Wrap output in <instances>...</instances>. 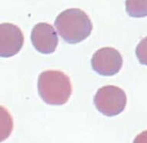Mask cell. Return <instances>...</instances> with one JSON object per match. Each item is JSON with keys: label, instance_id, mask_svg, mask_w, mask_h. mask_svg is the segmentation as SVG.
<instances>
[{"label": "cell", "instance_id": "obj_1", "mask_svg": "<svg viewBox=\"0 0 147 143\" xmlns=\"http://www.w3.org/2000/svg\"><path fill=\"white\" fill-rule=\"evenodd\" d=\"M55 25L60 36L70 44L84 41L93 29L89 16L80 9H68L61 12L55 19Z\"/></svg>", "mask_w": 147, "mask_h": 143}, {"label": "cell", "instance_id": "obj_10", "mask_svg": "<svg viewBox=\"0 0 147 143\" xmlns=\"http://www.w3.org/2000/svg\"><path fill=\"white\" fill-rule=\"evenodd\" d=\"M133 143H147V130L142 131L136 136Z\"/></svg>", "mask_w": 147, "mask_h": 143}, {"label": "cell", "instance_id": "obj_7", "mask_svg": "<svg viewBox=\"0 0 147 143\" xmlns=\"http://www.w3.org/2000/svg\"><path fill=\"white\" fill-rule=\"evenodd\" d=\"M13 128V118L11 114L6 108L0 106V143L11 136Z\"/></svg>", "mask_w": 147, "mask_h": 143}, {"label": "cell", "instance_id": "obj_6", "mask_svg": "<svg viewBox=\"0 0 147 143\" xmlns=\"http://www.w3.org/2000/svg\"><path fill=\"white\" fill-rule=\"evenodd\" d=\"M31 40L34 48L43 54L53 53L58 45V37L55 29L46 22L34 25L31 34Z\"/></svg>", "mask_w": 147, "mask_h": 143}, {"label": "cell", "instance_id": "obj_8", "mask_svg": "<svg viewBox=\"0 0 147 143\" xmlns=\"http://www.w3.org/2000/svg\"><path fill=\"white\" fill-rule=\"evenodd\" d=\"M126 11L135 18L147 16V0H126Z\"/></svg>", "mask_w": 147, "mask_h": 143}, {"label": "cell", "instance_id": "obj_4", "mask_svg": "<svg viewBox=\"0 0 147 143\" xmlns=\"http://www.w3.org/2000/svg\"><path fill=\"white\" fill-rule=\"evenodd\" d=\"M94 71L101 76H112L121 69L123 58L119 51L110 47H104L94 53L91 59Z\"/></svg>", "mask_w": 147, "mask_h": 143}, {"label": "cell", "instance_id": "obj_5", "mask_svg": "<svg viewBox=\"0 0 147 143\" xmlns=\"http://www.w3.org/2000/svg\"><path fill=\"white\" fill-rule=\"evenodd\" d=\"M24 44L22 30L12 23L0 24V57L9 58L16 55Z\"/></svg>", "mask_w": 147, "mask_h": 143}, {"label": "cell", "instance_id": "obj_2", "mask_svg": "<svg viewBox=\"0 0 147 143\" xmlns=\"http://www.w3.org/2000/svg\"><path fill=\"white\" fill-rule=\"evenodd\" d=\"M38 89L41 99L52 106H61L68 101L72 93L70 78L63 72L47 70L40 74Z\"/></svg>", "mask_w": 147, "mask_h": 143}, {"label": "cell", "instance_id": "obj_3", "mask_svg": "<svg viewBox=\"0 0 147 143\" xmlns=\"http://www.w3.org/2000/svg\"><path fill=\"white\" fill-rule=\"evenodd\" d=\"M126 100V95L122 89L115 85H106L97 90L94 102L100 112L112 117L123 112Z\"/></svg>", "mask_w": 147, "mask_h": 143}, {"label": "cell", "instance_id": "obj_9", "mask_svg": "<svg viewBox=\"0 0 147 143\" xmlns=\"http://www.w3.org/2000/svg\"><path fill=\"white\" fill-rule=\"evenodd\" d=\"M136 54L140 63L147 65V36L142 39L138 44Z\"/></svg>", "mask_w": 147, "mask_h": 143}]
</instances>
